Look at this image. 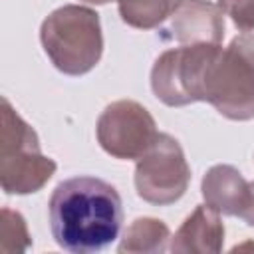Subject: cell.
<instances>
[{
    "instance_id": "6da1fadb",
    "label": "cell",
    "mask_w": 254,
    "mask_h": 254,
    "mask_svg": "<svg viewBox=\"0 0 254 254\" xmlns=\"http://www.w3.org/2000/svg\"><path fill=\"white\" fill-rule=\"evenodd\" d=\"M56 244L73 254H93L119 238L123 200L103 179L79 175L62 181L48 202Z\"/></svg>"
},
{
    "instance_id": "7a4b0ae2",
    "label": "cell",
    "mask_w": 254,
    "mask_h": 254,
    "mask_svg": "<svg viewBox=\"0 0 254 254\" xmlns=\"http://www.w3.org/2000/svg\"><path fill=\"white\" fill-rule=\"evenodd\" d=\"M40 42L58 71L85 75L103 54L99 14L79 4L60 6L42 22Z\"/></svg>"
},
{
    "instance_id": "3957f363",
    "label": "cell",
    "mask_w": 254,
    "mask_h": 254,
    "mask_svg": "<svg viewBox=\"0 0 254 254\" xmlns=\"http://www.w3.org/2000/svg\"><path fill=\"white\" fill-rule=\"evenodd\" d=\"M204 101L232 121L254 117V32L220 46L206 71Z\"/></svg>"
},
{
    "instance_id": "277c9868",
    "label": "cell",
    "mask_w": 254,
    "mask_h": 254,
    "mask_svg": "<svg viewBox=\"0 0 254 254\" xmlns=\"http://www.w3.org/2000/svg\"><path fill=\"white\" fill-rule=\"evenodd\" d=\"M56 161L40 149L38 133L12 103L2 97L0 133V183L6 194H30L40 190L56 173Z\"/></svg>"
},
{
    "instance_id": "5b68a950",
    "label": "cell",
    "mask_w": 254,
    "mask_h": 254,
    "mask_svg": "<svg viewBox=\"0 0 254 254\" xmlns=\"http://www.w3.org/2000/svg\"><path fill=\"white\" fill-rule=\"evenodd\" d=\"M220 44L177 46L163 52L151 69V89L169 107L204 101L206 71Z\"/></svg>"
},
{
    "instance_id": "8992f818",
    "label": "cell",
    "mask_w": 254,
    "mask_h": 254,
    "mask_svg": "<svg viewBox=\"0 0 254 254\" xmlns=\"http://www.w3.org/2000/svg\"><path fill=\"white\" fill-rule=\"evenodd\" d=\"M189 183L190 167L185 159L181 143L169 133H159L151 149L137 159V194L151 204L167 206L177 202L187 192Z\"/></svg>"
},
{
    "instance_id": "52a82bcc",
    "label": "cell",
    "mask_w": 254,
    "mask_h": 254,
    "mask_svg": "<svg viewBox=\"0 0 254 254\" xmlns=\"http://www.w3.org/2000/svg\"><path fill=\"white\" fill-rule=\"evenodd\" d=\"M95 135L107 155L137 161L151 149L159 131L153 115L141 103L119 99L101 111L95 123Z\"/></svg>"
},
{
    "instance_id": "ba28073f",
    "label": "cell",
    "mask_w": 254,
    "mask_h": 254,
    "mask_svg": "<svg viewBox=\"0 0 254 254\" xmlns=\"http://www.w3.org/2000/svg\"><path fill=\"white\" fill-rule=\"evenodd\" d=\"M157 36L167 44H220L224 38V14L208 0H183L161 24Z\"/></svg>"
},
{
    "instance_id": "9c48e42d",
    "label": "cell",
    "mask_w": 254,
    "mask_h": 254,
    "mask_svg": "<svg viewBox=\"0 0 254 254\" xmlns=\"http://www.w3.org/2000/svg\"><path fill=\"white\" fill-rule=\"evenodd\" d=\"M202 198L208 206L226 216L242 218L252 202V181H246L242 173L232 165L210 167L200 183Z\"/></svg>"
},
{
    "instance_id": "30bf717a",
    "label": "cell",
    "mask_w": 254,
    "mask_h": 254,
    "mask_svg": "<svg viewBox=\"0 0 254 254\" xmlns=\"http://www.w3.org/2000/svg\"><path fill=\"white\" fill-rule=\"evenodd\" d=\"M222 214L212 206L198 204L171 236V252H200L216 254L224 246V222Z\"/></svg>"
},
{
    "instance_id": "8fae6325",
    "label": "cell",
    "mask_w": 254,
    "mask_h": 254,
    "mask_svg": "<svg viewBox=\"0 0 254 254\" xmlns=\"http://www.w3.org/2000/svg\"><path fill=\"white\" fill-rule=\"evenodd\" d=\"M169 242H171V232L163 220L151 218V216H139L125 230L117 250L157 254V252L169 250Z\"/></svg>"
},
{
    "instance_id": "7c38bea8",
    "label": "cell",
    "mask_w": 254,
    "mask_h": 254,
    "mask_svg": "<svg viewBox=\"0 0 254 254\" xmlns=\"http://www.w3.org/2000/svg\"><path fill=\"white\" fill-rule=\"evenodd\" d=\"M183 0H119L121 20L139 30L159 28Z\"/></svg>"
},
{
    "instance_id": "4fadbf2b",
    "label": "cell",
    "mask_w": 254,
    "mask_h": 254,
    "mask_svg": "<svg viewBox=\"0 0 254 254\" xmlns=\"http://www.w3.org/2000/svg\"><path fill=\"white\" fill-rule=\"evenodd\" d=\"M30 234L24 216L8 206L2 208V232L0 250L2 252H24L30 248Z\"/></svg>"
},
{
    "instance_id": "5bb4252c",
    "label": "cell",
    "mask_w": 254,
    "mask_h": 254,
    "mask_svg": "<svg viewBox=\"0 0 254 254\" xmlns=\"http://www.w3.org/2000/svg\"><path fill=\"white\" fill-rule=\"evenodd\" d=\"M216 4L240 32H254V0H218Z\"/></svg>"
},
{
    "instance_id": "9a60e30c",
    "label": "cell",
    "mask_w": 254,
    "mask_h": 254,
    "mask_svg": "<svg viewBox=\"0 0 254 254\" xmlns=\"http://www.w3.org/2000/svg\"><path fill=\"white\" fill-rule=\"evenodd\" d=\"M81 2H87V4H107L111 0H81Z\"/></svg>"
}]
</instances>
